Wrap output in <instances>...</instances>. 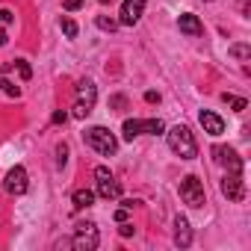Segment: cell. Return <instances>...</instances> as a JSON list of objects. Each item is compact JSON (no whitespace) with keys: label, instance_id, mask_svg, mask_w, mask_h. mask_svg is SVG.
<instances>
[{"label":"cell","instance_id":"7a4b0ae2","mask_svg":"<svg viewBox=\"0 0 251 251\" xmlns=\"http://www.w3.org/2000/svg\"><path fill=\"white\" fill-rule=\"evenodd\" d=\"M83 142H86L92 151L103 154V157H112V154L118 151V139H115L106 127H100V124H95V127H89V130L83 133Z\"/></svg>","mask_w":251,"mask_h":251},{"label":"cell","instance_id":"6da1fadb","mask_svg":"<svg viewBox=\"0 0 251 251\" xmlns=\"http://www.w3.org/2000/svg\"><path fill=\"white\" fill-rule=\"evenodd\" d=\"M166 142L180 160H195L198 157V142H195V136H192V130L186 124H175V127L166 133Z\"/></svg>","mask_w":251,"mask_h":251},{"label":"cell","instance_id":"83f0119b","mask_svg":"<svg viewBox=\"0 0 251 251\" xmlns=\"http://www.w3.org/2000/svg\"><path fill=\"white\" fill-rule=\"evenodd\" d=\"M118 233H121V236H130V233H133V225H127V222H121Z\"/></svg>","mask_w":251,"mask_h":251},{"label":"cell","instance_id":"f546056e","mask_svg":"<svg viewBox=\"0 0 251 251\" xmlns=\"http://www.w3.org/2000/svg\"><path fill=\"white\" fill-rule=\"evenodd\" d=\"M83 0H65V9H80Z\"/></svg>","mask_w":251,"mask_h":251},{"label":"cell","instance_id":"cb8c5ba5","mask_svg":"<svg viewBox=\"0 0 251 251\" xmlns=\"http://www.w3.org/2000/svg\"><path fill=\"white\" fill-rule=\"evenodd\" d=\"M12 21H15V15H12L9 9H0V30H6Z\"/></svg>","mask_w":251,"mask_h":251},{"label":"cell","instance_id":"277c9868","mask_svg":"<svg viewBox=\"0 0 251 251\" xmlns=\"http://www.w3.org/2000/svg\"><path fill=\"white\" fill-rule=\"evenodd\" d=\"M98 242H100V233H98L95 222H80L74 227V236H71V248L74 251H95Z\"/></svg>","mask_w":251,"mask_h":251},{"label":"cell","instance_id":"ac0fdd59","mask_svg":"<svg viewBox=\"0 0 251 251\" xmlns=\"http://www.w3.org/2000/svg\"><path fill=\"white\" fill-rule=\"evenodd\" d=\"M59 27H62V33H65L68 39H74V36L80 33V27H77V21H74V18H62V21H59Z\"/></svg>","mask_w":251,"mask_h":251},{"label":"cell","instance_id":"4fadbf2b","mask_svg":"<svg viewBox=\"0 0 251 251\" xmlns=\"http://www.w3.org/2000/svg\"><path fill=\"white\" fill-rule=\"evenodd\" d=\"M177 27H180V33H186V36H201V33H204V24H201L198 15H192V12H183V15L177 18Z\"/></svg>","mask_w":251,"mask_h":251},{"label":"cell","instance_id":"30bf717a","mask_svg":"<svg viewBox=\"0 0 251 251\" xmlns=\"http://www.w3.org/2000/svg\"><path fill=\"white\" fill-rule=\"evenodd\" d=\"M145 12V0H124L121 3V12H118V24L124 27H133Z\"/></svg>","mask_w":251,"mask_h":251},{"label":"cell","instance_id":"603a6c76","mask_svg":"<svg viewBox=\"0 0 251 251\" xmlns=\"http://www.w3.org/2000/svg\"><path fill=\"white\" fill-rule=\"evenodd\" d=\"M15 65H18V74H21V80H30V77H33V68H30V62H24V59H15Z\"/></svg>","mask_w":251,"mask_h":251},{"label":"cell","instance_id":"52a82bcc","mask_svg":"<svg viewBox=\"0 0 251 251\" xmlns=\"http://www.w3.org/2000/svg\"><path fill=\"white\" fill-rule=\"evenodd\" d=\"M27 186H30V177H27V169H24V166H15V169L6 172V177H3V189H6L9 195H24Z\"/></svg>","mask_w":251,"mask_h":251},{"label":"cell","instance_id":"3957f363","mask_svg":"<svg viewBox=\"0 0 251 251\" xmlns=\"http://www.w3.org/2000/svg\"><path fill=\"white\" fill-rule=\"evenodd\" d=\"M95 100H98V86H95L89 77H86V80H80V83H77V100H74L71 115L83 121V118L95 109Z\"/></svg>","mask_w":251,"mask_h":251},{"label":"cell","instance_id":"8fae6325","mask_svg":"<svg viewBox=\"0 0 251 251\" xmlns=\"http://www.w3.org/2000/svg\"><path fill=\"white\" fill-rule=\"evenodd\" d=\"M198 121H201L204 133H210V136H222V133H225V121H222L216 112H210V109H201Z\"/></svg>","mask_w":251,"mask_h":251},{"label":"cell","instance_id":"4316f807","mask_svg":"<svg viewBox=\"0 0 251 251\" xmlns=\"http://www.w3.org/2000/svg\"><path fill=\"white\" fill-rule=\"evenodd\" d=\"M65 118H68V112H65V109H59V112H53V118H50V121H53V124H62Z\"/></svg>","mask_w":251,"mask_h":251},{"label":"cell","instance_id":"4dcf8cb0","mask_svg":"<svg viewBox=\"0 0 251 251\" xmlns=\"http://www.w3.org/2000/svg\"><path fill=\"white\" fill-rule=\"evenodd\" d=\"M6 42H9V39H6V30H0V48H3Z\"/></svg>","mask_w":251,"mask_h":251},{"label":"cell","instance_id":"e0dca14e","mask_svg":"<svg viewBox=\"0 0 251 251\" xmlns=\"http://www.w3.org/2000/svg\"><path fill=\"white\" fill-rule=\"evenodd\" d=\"M222 100H225V103H227V106H233V109H236V112H242V109H245V106H248V100H245V98H236V95H227V92H225V95H222Z\"/></svg>","mask_w":251,"mask_h":251},{"label":"cell","instance_id":"7c38bea8","mask_svg":"<svg viewBox=\"0 0 251 251\" xmlns=\"http://www.w3.org/2000/svg\"><path fill=\"white\" fill-rule=\"evenodd\" d=\"M175 242L180 248H189L192 245V227H189V219L186 216H177L175 219Z\"/></svg>","mask_w":251,"mask_h":251},{"label":"cell","instance_id":"d6986e66","mask_svg":"<svg viewBox=\"0 0 251 251\" xmlns=\"http://www.w3.org/2000/svg\"><path fill=\"white\" fill-rule=\"evenodd\" d=\"M100 30H106V33H115L118 30V21L115 18H106V15H98V21H95Z\"/></svg>","mask_w":251,"mask_h":251},{"label":"cell","instance_id":"f1b7e54d","mask_svg":"<svg viewBox=\"0 0 251 251\" xmlns=\"http://www.w3.org/2000/svg\"><path fill=\"white\" fill-rule=\"evenodd\" d=\"M145 100L148 103H160V92H145Z\"/></svg>","mask_w":251,"mask_h":251},{"label":"cell","instance_id":"484cf974","mask_svg":"<svg viewBox=\"0 0 251 251\" xmlns=\"http://www.w3.org/2000/svg\"><path fill=\"white\" fill-rule=\"evenodd\" d=\"M127 216H130V210H127V207H121V210H115V222H127Z\"/></svg>","mask_w":251,"mask_h":251},{"label":"cell","instance_id":"9a60e30c","mask_svg":"<svg viewBox=\"0 0 251 251\" xmlns=\"http://www.w3.org/2000/svg\"><path fill=\"white\" fill-rule=\"evenodd\" d=\"M71 201H74V210H86V207L95 204V192H92V189H77V192L71 195Z\"/></svg>","mask_w":251,"mask_h":251},{"label":"cell","instance_id":"ba28073f","mask_svg":"<svg viewBox=\"0 0 251 251\" xmlns=\"http://www.w3.org/2000/svg\"><path fill=\"white\" fill-rule=\"evenodd\" d=\"M213 157H216V163H219L222 169H227V172H233V175H242V157H239L233 148L219 145V148H213Z\"/></svg>","mask_w":251,"mask_h":251},{"label":"cell","instance_id":"44dd1931","mask_svg":"<svg viewBox=\"0 0 251 251\" xmlns=\"http://www.w3.org/2000/svg\"><path fill=\"white\" fill-rule=\"evenodd\" d=\"M230 56H236L239 62H245V59L251 56V50H248V45H233V48H230Z\"/></svg>","mask_w":251,"mask_h":251},{"label":"cell","instance_id":"8992f818","mask_svg":"<svg viewBox=\"0 0 251 251\" xmlns=\"http://www.w3.org/2000/svg\"><path fill=\"white\" fill-rule=\"evenodd\" d=\"M95 189H98V195L106 198V201H112V198L121 195V183L112 177V172H109L106 166H98V169H95Z\"/></svg>","mask_w":251,"mask_h":251},{"label":"cell","instance_id":"5bb4252c","mask_svg":"<svg viewBox=\"0 0 251 251\" xmlns=\"http://www.w3.org/2000/svg\"><path fill=\"white\" fill-rule=\"evenodd\" d=\"M121 136H124V142H133L136 136H142V121L139 118H127L124 127H121Z\"/></svg>","mask_w":251,"mask_h":251},{"label":"cell","instance_id":"2e32d148","mask_svg":"<svg viewBox=\"0 0 251 251\" xmlns=\"http://www.w3.org/2000/svg\"><path fill=\"white\" fill-rule=\"evenodd\" d=\"M166 130V124L160 121V118H142V133H154V136H160Z\"/></svg>","mask_w":251,"mask_h":251},{"label":"cell","instance_id":"9c48e42d","mask_svg":"<svg viewBox=\"0 0 251 251\" xmlns=\"http://www.w3.org/2000/svg\"><path fill=\"white\" fill-rule=\"evenodd\" d=\"M219 186H222V195H225L227 201H242V198H245V180H242V175L227 172Z\"/></svg>","mask_w":251,"mask_h":251},{"label":"cell","instance_id":"1f68e13d","mask_svg":"<svg viewBox=\"0 0 251 251\" xmlns=\"http://www.w3.org/2000/svg\"><path fill=\"white\" fill-rule=\"evenodd\" d=\"M98 3H112V0H98Z\"/></svg>","mask_w":251,"mask_h":251},{"label":"cell","instance_id":"7402d4cb","mask_svg":"<svg viewBox=\"0 0 251 251\" xmlns=\"http://www.w3.org/2000/svg\"><path fill=\"white\" fill-rule=\"evenodd\" d=\"M109 109H115V112L127 109V98H124V95H112V98H109Z\"/></svg>","mask_w":251,"mask_h":251},{"label":"cell","instance_id":"ffe728a7","mask_svg":"<svg viewBox=\"0 0 251 251\" xmlns=\"http://www.w3.org/2000/svg\"><path fill=\"white\" fill-rule=\"evenodd\" d=\"M0 92H3V95H9V98H18V95H21V89H18L15 83H9L6 77H0Z\"/></svg>","mask_w":251,"mask_h":251},{"label":"cell","instance_id":"d4e9b609","mask_svg":"<svg viewBox=\"0 0 251 251\" xmlns=\"http://www.w3.org/2000/svg\"><path fill=\"white\" fill-rule=\"evenodd\" d=\"M65 163H68V148H65V145H59V148H56V166L62 169Z\"/></svg>","mask_w":251,"mask_h":251},{"label":"cell","instance_id":"5b68a950","mask_svg":"<svg viewBox=\"0 0 251 251\" xmlns=\"http://www.w3.org/2000/svg\"><path fill=\"white\" fill-rule=\"evenodd\" d=\"M177 192H180L183 204H189V207H204V204H207V195H204V183H201L195 175H186V177L180 180Z\"/></svg>","mask_w":251,"mask_h":251}]
</instances>
